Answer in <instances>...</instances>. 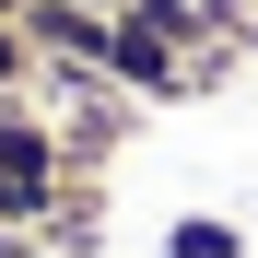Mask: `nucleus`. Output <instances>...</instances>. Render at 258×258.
Returning <instances> with one entry per match:
<instances>
[{
    "label": "nucleus",
    "mask_w": 258,
    "mask_h": 258,
    "mask_svg": "<svg viewBox=\"0 0 258 258\" xmlns=\"http://www.w3.org/2000/svg\"><path fill=\"white\" fill-rule=\"evenodd\" d=\"M82 12H129V0H82Z\"/></svg>",
    "instance_id": "nucleus-8"
},
{
    "label": "nucleus",
    "mask_w": 258,
    "mask_h": 258,
    "mask_svg": "<svg viewBox=\"0 0 258 258\" xmlns=\"http://www.w3.org/2000/svg\"><path fill=\"white\" fill-rule=\"evenodd\" d=\"M12 82H35V35H24V12H0V94Z\"/></svg>",
    "instance_id": "nucleus-5"
},
{
    "label": "nucleus",
    "mask_w": 258,
    "mask_h": 258,
    "mask_svg": "<svg viewBox=\"0 0 258 258\" xmlns=\"http://www.w3.org/2000/svg\"><path fill=\"white\" fill-rule=\"evenodd\" d=\"M0 223H47V200H35L24 176H0Z\"/></svg>",
    "instance_id": "nucleus-6"
},
{
    "label": "nucleus",
    "mask_w": 258,
    "mask_h": 258,
    "mask_svg": "<svg viewBox=\"0 0 258 258\" xmlns=\"http://www.w3.org/2000/svg\"><path fill=\"white\" fill-rule=\"evenodd\" d=\"M106 24H117V12H82V0H24L35 59H71V71H106Z\"/></svg>",
    "instance_id": "nucleus-2"
},
{
    "label": "nucleus",
    "mask_w": 258,
    "mask_h": 258,
    "mask_svg": "<svg viewBox=\"0 0 258 258\" xmlns=\"http://www.w3.org/2000/svg\"><path fill=\"white\" fill-rule=\"evenodd\" d=\"M0 176H24L35 200H59V129L24 117V106H0Z\"/></svg>",
    "instance_id": "nucleus-3"
},
{
    "label": "nucleus",
    "mask_w": 258,
    "mask_h": 258,
    "mask_svg": "<svg viewBox=\"0 0 258 258\" xmlns=\"http://www.w3.org/2000/svg\"><path fill=\"white\" fill-rule=\"evenodd\" d=\"M106 82H129V94H188V47L153 35L141 12H117L106 24Z\"/></svg>",
    "instance_id": "nucleus-1"
},
{
    "label": "nucleus",
    "mask_w": 258,
    "mask_h": 258,
    "mask_svg": "<svg viewBox=\"0 0 258 258\" xmlns=\"http://www.w3.org/2000/svg\"><path fill=\"white\" fill-rule=\"evenodd\" d=\"M164 258H246V223H223V211H176V223H164Z\"/></svg>",
    "instance_id": "nucleus-4"
},
{
    "label": "nucleus",
    "mask_w": 258,
    "mask_h": 258,
    "mask_svg": "<svg viewBox=\"0 0 258 258\" xmlns=\"http://www.w3.org/2000/svg\"><path fill=\"white\" fill-rule=\"evenodd\" d=\"M0 258H24V223H0Z\"/></svg>",
    "instance_id": "nucleus-7"
}]
</instances>
